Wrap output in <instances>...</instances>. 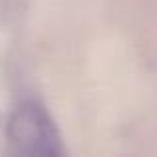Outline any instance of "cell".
<instances>
[{"label": "cell", "instance_id": "cell-1", "mask_svg": "<svg viewBox=\"0 0 157 157\" xmlns=\"http://www.w3.org/2000/svg\"><path fill=\"white\" fill-rule=\"evenodd\" d=\"M10 139L20 153H58V137L52 123L38 107H24L10 123Z\"/></svg>", "mask_w": 157, "mask_h": 157}]
</instances>
